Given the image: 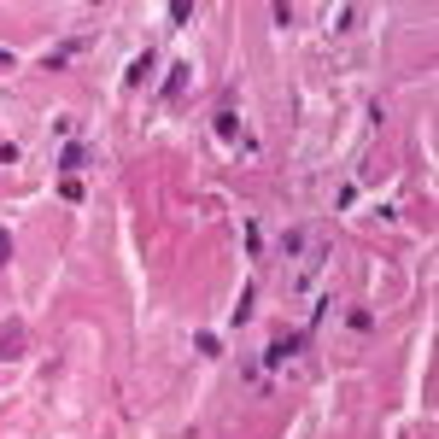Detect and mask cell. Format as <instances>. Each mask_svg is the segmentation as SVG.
Returning <instances> with one entry per match:
<instances>
[{"mask_svg": "<svg viewBox=\"0 0 439 439\" xmlns=\"http://www.w3.org/2000/svg\"><path fill=\"white\" fill-rule=\"evenodd\" d=\"M299 346H305V334H281L264 357H270V363H287V357H299Z\"/></svg>", "mask_w": 439, "mask_h": 439, "instance_id": "6da1fadb", "label": "cell"}, {"mask_svg": "<svg viewBox=\"0 0 439 439\" xmlns=\"http://www.w3.org/2000/svg\"><path fill=\"white\" fill-rule=\"evenodd\" d=\"M153 64H158L153 53H141V59H135V64H129V71H123V83H129V88H141L146 76H153Z\"/></svg>", "mask_w": 439, "mask_h": 439, "instance_id": "7a4b0ae2", "label": "cell"}, {"mask_svg": "<svg viewBox=\"0 0 439 439\" xmlns=\"http://www.w3.org/2000/svg\"><path fill=\"white\" fill-rule=\"evenodd\" d=\"M83 165H88V146H76V141H71V146L59 153V170L71 176V170H83Z\"/></svg>", "mask_w": 439, "mask_h": 439, "instance_id": "3957f363", "label": "cell"}, {"mask_svg": "<svg viewBox=\"0 0 439 439\" xmlns=\"http://www.w3.org/2000/svg\"><path fill=\"white\" fill-rule=\"evenodd\" d=\"M217 135H223V141H235V135H240V118H235V100H229V106H223V111H217Z\"/></svg>", "mask_w": 439, "mask_h": 439, "instance_id": "277c9868", "label": "cell"}, {"mask_svg": "<svg viewBox=\"0 0 439 439\" xmlns=\"http://www.w3.org/2000/svg\"><path fill=\"white\" fill-rule=\"evenodd\" d=\"M188 88V64H176V71L165 76V100H176V94H182Z\"/></svg>", "mask_w": 439, "mask_h": 439, "instance_id": "5b68a950", "label": "cell"}, {"mask_svg": "<svg viewBox=\"0 0 439 439\" xmlns=\"http://www.w3.org/2000/svg\"><path fill=\"white\" fill-rule=\"evenodd\" d=\"M193 346H200V357H217V351H223L217 334H193Z\"/></svg>", "mask_w": 439, "mask_h": 439, "instance_id": "8992f818", "label": "cell"}, {"mask_svg": "<svg viewBox=\"0 0 439 439\" xmlns=\"http://www.w3.org/2000/svg\"><path fill=\"white\" fill-rule=\"evenodd\" d=\"M24 346H18V328H6V340H0V357H18Z\"/></svg>", "mask_w": 439, "mask_h": 439, "instance_id": "52a82bcc", "label": "cell"}, {"mask_svg": "<svg viewBox=\"0 0 439 439\" xmlns=\"http://www.w3.org/2000/svg\"><path fill=\"white\" fill-rule=\"evenodd\" d=\"M6 258H12V235L0 229V264H6Z\"/></svg>", "mask_w": 439, "mask_h": 439, "instance_id": "ba28073f", "label": "cell"}, {"mask_svg": "<svg viewBox=\"0 0 439 439\" xmlns=\"http://www.w3.org/2000/svg\"><path fill=\"white\" fill-rule=\"evenodd\" d=\"M12 64H18V59H12V53H6V47H0V71H12Z\"/></svg>", "mask_w": 439, "mask_h": 439, "instance_id": "9c48e42d", "label": "cell"}]
</instances>
